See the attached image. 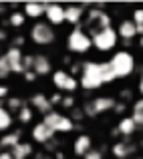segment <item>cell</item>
Here are the masks:
<instances>
[{
	"label": "cell",
	"instance_id": "obj_1",
	"mask_svg": "<svg viewBox=\"0 0 143 159\" xmlns=\"http://www.w3.org/2000/svg\"><path fill=\"white\" fill-rule=\"evenodd\" d=\"M109 26H113V24H111V14L107 10H103L101 6H89L87 8L81 28L89 36H93L95 32L103 30V28H109Z\"/></svg>",
	"mask_w": 143,
	"mask_h": 159
},
{
	"label": "cell",
	"instance_id": "obj_2",
	"mask_svg": "<svg viewBox=\"0 0 143 159\" xmlns=\"http://www.w3.org/2000/svg\"><path fill=\"white\" fill-rule=\"evenodd\" d=\"M79 87L83 91H97L103 87L101 81V70L97 61H87L81 66V75H79Z\"/></svg>",
	"mask_w": 143,
	"mask_h": 159
},
{
	"label": "cell",
	"instance_id": "obj_3",
	"mask_svg": "<svg viewBox=\"0 0 143 159\" xmlns=\"http://www.w3.org/2000/svg\"><path fill=\"white\" fill-rule=\"evenodd\" d=\"M109 65L117 79H127L135 73V57L129 51H117L109 58Z\"/></svg>",
	"mask_w": 143,
	"mask_h": 159
},
{
	"label": "cell",
	"instance_id": "obj_4",
	"mask_svg": "<svg viewBox=\"0 0 143 159\" xmlns=\"http://www.w3.org/2000/svg\"><path fill=\"white\" fill-rule=\"evenodd\" d=\"M93 48V43H91V36L83 30L81 26L73 28L67 36V51L71 54H85Z\"/></svg>",
	"mask_w": 143,
	"mask_h": 159
},
{
	"label": "cell",
	"instance_id": "obj_5",
	"mask_svg": "<svg viewBox=\"0 0 143 159\" xmlns=\"http://www.w3.org/2000/svg\"><path fill=\"white\" fill-rule=\"evenodd\" d=\"M28 36H30V40L36 44V47H48V44H53L54 40H57V32H54V28L50 26V24L43 22V20H39V22L32 24Z\"/></svg>",
	"mask_w": 143,
	"mask_h": 159
},
{
	"label": "cell",
	"instance_id": "obj_6",
	"mask_svg": "<svg viewBox=\"0 0 143 159\" xmlns=\"http://www.w3.org/2000/svg\"><path fill=\"white\" fill-rule=\"evenodd\" d=\"M91 43H93V48H97L99 52H111L113 48L119 43V36H117V30L113 26L103 28V30L95 32L91 36Z\"/></svg>",
	"mask_w": 143,
	"mask_h": 159
},
{
	"label": "cell",
	"instance_id": "obj_7",
	"mask_svg": "<svg viewBox=\"0 0 143 159\" xmlns=\"http://www.w3.org/2000/svg\"><path fill=\"white\" fill-rule=\"evenodd\" d=\"M53 85H54V89H57L58 93L73 95L75 91L79 89V79L73 77L69 70L58 69V70H53Z\"/></svg>",
	"mask_w": 143,
	"mask_h": 159
},
{
	"label": "cell",
	"instance_id": "obj_8",
	"mask_svg": "<svg viewBox=\"0 0 143 159\" xmlns=\"http://www.w3.org/2000/svg\"><path fill=\"white\" fill-rule=\"evenodd\" d=\"M137 151H139V145H137V141L131 139H119L111 145V153L115 159H131L135 157Z\"/></svg>",
	"mask_w": 143,
	"mask_h": 159
},
{
	"label": "cell",
	"instance_id": "obj_9",
	"mask_svg": "<svg viewBox=\"0 0 143 159\" xmlns=\"http://www.w3.org/2000/svg\"><path fill=\"white\" fill-rule=\"evenodd\" d=\"M4 57H6V62H8V66H10V73L12 75H22L24 73V69H22V57H24V52L20 51V48L8 47L6 52H4Z\"/></svg>",
	"mask_w": 143,
	"mask_h": 159
},
{
	"label": "cell",
	"instance_id": "obj_10",
	"mask_svg": "<svg viewBox=\"0 0 143 159\" xmlns=\"http://www.w3.org/2000/svg\"><path fill=\"white\" fill-rule=\"evenodd\" d=\"M87 8L89 6H85V4H71V6H65V22L73 24L75 28L81 26Z\"/></svg>",
	"mask_w": 143,
	"mask_h": 159
},
{
	"label": "cell",
	"instance_id": "obj_11",
	"mask_svg": "<svg viewBox=\"0 0 143 159\" xmlns=\"http://www.w3.org/2000/svg\"><path fill=\"white\" fill-rule=\"evenodd\" d=\"M28 103H30V107L35 113H40V115H47V113L53 111V105H50V101H48V95H44V93H32L30 95V99H28Z\"/></svg>",
	"mask_w": 143,
	"mask_h": 159
},
{
	"label": "cell",
	"instance_id": "obj_12",
	"mask_svg": "<svg viewBox=\"0 0 143 159\" xmlns=\"http://www.w3.org/2000/svg\"><path fill=\"white\" fill-rule=\"evenodd\" d=\"M44 22L50 24V26H61L65 24V6L61 4H47V10H44Z\"/></svg>",
	"mask_w": 143,
	"mask_h": 159
},
{
	"label": "cell",
	"instance_id": "obj_13",
	"mask_svg": "<svg viewBox=\"0 0 143 159\" xmlns=\"http://www.w3.org/2000/svg\"><path fill=\"white\" fill-rule=\"evenodd\" d=\"M30 137H32V143L44 145V143H48L50 139H54V133L50 131V129L43 123V121H39V123L32 125V129H30Z\"/></svg>",
	"mask_w": 143,
	"mask_h": 159
},
{
	"label": "cell",
	"instance_id": "obj_14",
	"mask_svg": "<svg viewBox=\"0 0 143 159\" xmlns=\"http://www.w3.org/2000/svg\"><path fill=\"white\" fill-rule=\"evenodd\" d=\"M117 36H119L123 43H131L133 39L137 36V26H135V22H133L131 18H123L119 24H117Z\"/></svg>",
	"mask_w": 143,
	"mask_h": 159
},
{
	"label": "cell",
	"instance_id": "obj_15",
	"mask_svg": "<svg viewBox=\"0 0 143 159\" xmlns=\"http://www.w3.org/2000/svg\"><path fill=\"white\" fill-rule=\"evenodd\" d=\"M32 73L36 77H44V75H53V62L47 54L39 52L35 54V65H32Z\"/></svg>",
	"mask_w": 143,
	"mask_h": 159
},
{
	"label": "cell",
	"instance_id": "obj_16",
	"mask_svg": "<svg viewBox=\"0 0 143 159\" xmlns=\"http://www.w3.org/2000/svg\"><path fill=\"white\" fill-rule=\"evenodd\" d=\"M91 149H93V137L87 135V133H81L73 143V153L77 157H85Z\"/></svg>",
	"mask_w": 143,
	"mask_h": 159
},
{
	"label": "cell",
	"instance_id": "obj_17",
	"mask_svg": "<svg viewBox=\"0 0 143 159\" xmlns=\"http://www.w3.org/2000/svg\"><path fill=\"white\" fill-rule=\"evenodd\" d=\"M44 10H47V2H26L22 6V14L35 22H39L44 16Z\"/></svg>",
	"mask_w": 143,
	"mask_h": 159
},
{
	"label": "cell",
	"instance_id": "obj_18",
	"mask_svg": "<svg viewBox=\"0 0 143 159\" xmlns=\"http://www.w3.org/2000/svg\"><path fill=\"white\" fill-rule=\"evenodd\" d=\"M115 131L119 133L123 139H131L133 135H135L139 129H137V125H135V121L131 119V117H121L119 119V123H117V127H115Z\"/></svg>",
	"mask_w": 143,
	"mask_h": 159
},
{
	"label": "cell",
	"instance_id": "obj_19",
	"mask_svg": "<svg viewBox=\"0 0 143 159\" xmlns=\"http://www.w3.org/2000/svg\"><path fill=\"white\" fill-rule=\"evenodd\" d=\"M20 139H22V129H12V131L4 133L0 137V145H2L4 151H10V149H14L20 143Z\"/></svg>",
	"mask_w": 143,
	"mask_h": 159
},
{
	"label": "cell",
	"instance_id": "obj_20",
	"mask_svg": "<svg viewBox=\"0 0 143 159\" xmlns=\"http://www.w3.org/2000/svg\"><path fill=\"white\" fill-rule=\"evenodd\" d=\"M10 155L14 159H28L35 155V145L32 141H20L14 149H10Z\"/></svg>",
	"mask_w": 143,
	"mask_h": 159
},
{
	"label": "cell",
	"instance_id": "obj_21",
	"mask_svg": "<svg viewBox=\"0 0 143 159\" xmlns=\"http://www.w3.org/2000/svg\"><path fill=\"white\" fill-rule=\"evenodd\" d=\"M131 117L133 121H135V125H137V129H143V99H135L133 101V105H131Z\"/></svg>",
	"mask_w": 143,
	"mask_h": 159
},
{
	"label": "cell",
	"instance_id": "obj_22",
	"mask_svg": "<svg viewBox=\"0 0 143 159\" xmlns=\"http://www.w3.org/2000/svg\"><path fill=\"white\" fill-rule=\"evenodd\" d=\"M12 125H14V115H10V113L4 109V105H0V133H8L12 131Z\"/></svg>",
	"mask_w": 143,
	"mask_h": 159
},
{
	"label": "cell",
	"instance_id": "obj_23",
	"mask_svg": "<svg viewBox=\"0 0 143 159\" xmlns=\"http://www.w3.org/2000/svg\"><path fill=\"white\" fill-rule=\"evenodd\" d=\"M24 105H26V101H24L20 95H12V97L6 99V103H4V109H6L10 115H14V113H18Z\"/></svg>",
	"mask_w": 143,
	"mask_h": 159
},
{
	"label": "cell",
	"instance_id": "obj_24",
	"mask_svg": "<svg viewBox=\"0 0 143 159\" xmlns=\"http://www.w3.org/2000/svg\"><path fill=\"white\" fill-rule=\"evenodd\" d=\"M99 70H101V81H103V85H111V83L117 81V77H115V73H113L109 61L99 62Z\"/></svg>",
	"mask_w": 143,
	"mask_h": 159
},
{
	"label": "cell",
	"instance_id": "obj_25",
	"mask_svg": "<svg viewBox=\"0 0 143 159\" xmlns=\"http://www.w3.org/2000/svg\"><path fill=\"white\" fill-rule=\"evenodd\" d=\"M71 131H75V123H73V119H71L69 115H61V119H58L57 127H54V135H57V133L65 135V133H71Z\"/></svg>",
	"mask_w": 143,
	"mask_h": 159
},
{
	"label": "cell",
	"instance_id": "obj_26",
	"mask_svg": "<svg viewBox=\"0 0 143 159\" xmlns=\"http://www.w3.org/2000/svg\"><path fill=\"white\" fill-rule=\"evenodd\" d=\"M6 24L12 26V28H22L24 24H26V16L22 14V10H12L6 18Z\"/></svg>",
	"mask_w": 143,
	"mask_h": 159
},
{
	"label": "cell",
	"instance_id": "obj_27",
	"mask_svg": "<svg viewBox=\"0 0 143 159\" xmlns=\"http://www.w3.org/2000/svg\"><path fill=\"white\" fill-rule=\"evenodd\" d=\"M16 119H18L20 125H28V123H32V119H35V111H32L28 105H24L18 113H16Z\"/></svg>",
	"mask_w": 143,
	"mask_h": 159
},
{
	"label": "cell",
	"instance_id": "obj_28",
	"mask_svg": "<svg viewBox=\"0 0 143 159\" xmlns=\"http://www.w3.org/2000/svg\"><path fill=\"white\" fill-rule=\"evenodd\" d=\"M61 107H62V109H69V111H73V109L77 107V97H75V95H62Z\"/></svg>",
	"mask_w": 143,
	"mask_h": 159
},
{
	"label": "cell",
	"instance_id": "obj_29",
	"mask_svg": "<svg viewBox=\"0 0 143 159\" xmlns=\"http://www.w3.org/2000/svg\"><path fill=\"white\" fill-rule=\"evenodd\" d=\"M10 66H8V62H6V57L4 54H0V81H4V79H8L10 77Z\"/></svg>",
	"mask_w": 143,
	"mask_h": 159
},
{
	"label": "cell",
	"instance_id": "obj_30",
	"mask_svg": "<svg viewBox=\"0 0 143 159\" xmlns=\"http://www.w3.org/2000/svg\"><path fill=\"white\" fill-rule=\"evenodd\" d=\"M58 145H61V143H58V139L54 137V139H50L48 143H44V145H43V151H44V153H48V155H50V153H57V151H58Z\"/></svg>",
	"mask_w": 143,
	"mask_h": 159
},
{
	"label": "cell",
	"instance_id": "obj_31",
	"mask_svg": "<svg viewBox=\"0 0 143 159\" xmlns=\"http://www.w3.org/2000/svg\"><path fill=\"white\" fill-rule=\"evenodd\" d=\"M71 119H73L75 125H79V121L85 119V113H83V109H81V107H75L73 111H71Z\"/></svg>",
	"mask_w": 143,
	"mask_h": 159
},
{
	"label": "cell",
	"instance_id": "obj_32",
	"mask_svg": "<svg viewBox=\"0 0 143 159\" xmlns=\"http://www.w3.org/2000/svg\"><path fill=\"white\" fill-rule=\"evenodd\" d=\"M32 65H35V54H24V57H22V69H24V73H26V70H32Z\"/></svg>",
	"mask_w": 143,
	"mask_h": 159
},
{
	"label": "cell",
	"instance_id": "obj_33",
	"mask_svg": "<svg viewBox=\"0 0 143 159\" xmlns=\"http://www.w3.org/2000/svg\"><path fill=\"white\" fill-rule=\"evenodd\" d=\"M48 101H50V105L53 107H61V101H62V93H58V91H54L53 95H48Z\"/></svg>",
	"mask_w": 143,
	"mask_h": 159
},
{
	"label": "cell",
	"instance_id": "obj_34",
	"mask_svg": "<svg viewBox=\"0 0 143 159\" xmlns=\"http://www.w3.org/2000/svg\"><path fill=\"white\" fill-rule=\"evenodd\" d=\"M83 159H103V149H97V147H93L89 153H87Z\"/></svg>",
	"mask_w": 143,
	"mask_h": 159
},
{
	"label": "cell",
	"instance_id": "obj_35",
	"mask_svg": "<svg viewBox=\"0 0 143 159\" xmlns=\"http://www.w3.org/2000/svg\"><path fill=\"white\" fill-rule=\"evenodd\" d=\"M26 43V36H22V34H16L14 39L10 40V47H16V48H22V44Z\"/></svg>",
	"mask_w": 143,
	"mask_h": 159
},
{
	"label": "cell",
	"instance_id": "obj_36",
	"mask_svg": "<svg viewBox=\"0 0 143 159\" xmlns=\"http://www.w3.org/2000/svg\"><path fill=\"white\" fill-rule=\"evenodd\" d=\"M119 97H121V103H127V101H131V99H133V91L131 89H123L119 93Z\"/></svg>",
	"mask_w": 143,
	"mask_h": 159
},
{
	"label": "cell",
	"instance_id": "obj_37",
	"mask_svg": "<svg viewBox=\"0 0 143 159\" xmlns=\"http://www.w3.org/2000/svg\"><path fill=\"white\" fill-rule=\"evenodd\" d=\"M125 111H127V103L117 101V103H115V107H113V113H115V115H123Z\"/></svg>",
	"mask_w": 143,
	"mask_h": 159
},
{
	"label": "cell",
	"instance_id": "obj_38",
	"mask_svg": "<svg viewBox=\"0 0 143 159\" xmlns=\"http://www.w3.org/2000/svg\"><path fill=\"white\" fill-rule=\"evenodd\" d=\"M22 79H24L26 83H36V79H39V77H36L32 70H26V73H22Z\"/></svg>",
	"mask_w": 143,
	"mask_h": 159
},
{
	"label": "cell",
	"instance_id": "obj_39",
	"mask_svg": "<svg viewBox=\"0 0 143 159\" xmlns=\"http://www.w3.org/2000/svg\"><path fill=\"white\" fill-rule=\"evenodd\" d=\"M8 97H10V87L2 83L0 85V99H8Z\"/></svg>",
	"mask_w": 143,
	"mask_h": 159
},
{
	"label": "cell",
	"instance_id": "obj_40",
	"mask_svg": "<svg viewBox=\"0 0 143 159\" xmlns=\"http://www.w3.org/2000/svg\"><path fill=\"white\" fill-rule=\"evenodd\" d=\"M81 66H83V62H75V65H71V75H81Z\"/></svg>",
	"mask_w": 143,
	"mask_h": 159
},
{
	"label": "cell",
	"instance_id": "obj_41",
	"mask_svg": "<svg viewBox=\"0 0 143 159\" xmlns=\"http://www.w3.org/2000/svg\"><path fill=\"white\" fill-rule=\"evenodd\" d=\"M32 157H35V159H54L53 155H48V153H44V151H39V153H35Z\"/></svg>",
	"mask_w": 143,
	"mask_h": 159
},
{
	"label": "cell",
	"instance_id": "obj_42",
	"mask_svg": "<svg viewBox=\"0 0 143 159\" xmlns=\"http://www.w3.org/2000/svg\"><path fill=\"white\" fill-rule=\"evenodd\" d=\"M0 159H12L10 151H2V153H0Z\"/></svg>",
	"mask_w": 143,
	"mask_h": 159
},
{
	"label": "cell",
	"instance_id": "obj_43",
	"mask_svg": "<svg viewBox=\"0 0 143 159\" xmlns=\"http://www.w3.org/2000/svg\"><path fill=\"white\" fill-rule=\"evenodd\" d=\"M6 39H8L6 30H4V28H0V40H6Z\"/></svg>",
	"mask_w": 143,
	"mask_h": 159
},
{
	"label": "cell",
	"instance_id": "obj_44",
	"mask_svg": "<svg viewBox=\"0 0 143 159\" xmlns=\"http://www.w3.org/2000/svg\"><path fill=\"white\" fill-rule=\"evenodd\" d=\"M139 95H141V99H143V75H141V79H139Z\"/></svg>",
	"mask_w": 143,
	"mask_h": 159
},
{
	"label": "cell",
	"instance_id": "obj_45",
	"mask_svg": "<svg viewBox=\"0 0 143 159\" xmlns=\"http://www.w3.org/2000/svg\"><path fill=\"white\" fill-rule=\"evenodd\" d=\"M53 157H54V159H65V153H62V151H57Z\"/></svg>",
	"mask_w": 143,
	"mask_h": 159
},
{
	"label": "cell",
	"instance_id": "obj_46",
	"mask_svg": "<svg viewBox=\"0 0 143 159\" xmlns=\"http://www.w3.org/2000/svg\"><path fill=\"white\" fill-rule=\"evenodd\" d=\"M137 145H139V147H143V133H141V137H139V141H137Z\"/></svg>",
	"mask_w": 143,
	"mask_h": 159
},
{
	"label": "cell",
	"instance_id": "obj_47",
	"mask_svg": "<svg viewBox=\"0 0 143 159\" xmlns=\"http://www.w3.org/2000/svg\"><path fill=\"white\" fill-rule=\"evenodd\" d=\"M139 44H141V48H143V36H139Z\"/></svg>",
	"mask_w": 143,
	"mask_h": 159
},
{
	"label": "cell",
	"instance_id": "obj_48",
	"mask_svg": "<svg viewBox=\"0 0 143 159\" xmlns=\"http://www.w3.org/2000/svg\"><path fill=\"white\" fill-rule=\"evenodd\" d=\"M131 159H143V157H139V155H135V157H131Z\"/></svg>",
	"mask_w": 143,
	"mask_h": 159
},
{
	"label": "cell",
	"instance_id": "obj_49",
	"mask_svg": "<svg viewBox=\"0 0 143 159\" xmlns=\"http://www.w3.org/2000/svg\"><path fill=\"white\" fill-rule=\"evenodd\" d=\"M2 151H4V149H2V145H0V153H2Z\"/></svg>",
	"mask_w": 143,
	"mask_h": 159
},
{
	"label": "cell",
	"instance_id": "obj_50",
	"mask_svg": "<svg viewBox=\"0 0 143 159\" xmlns=\"http://www.w3.org/2000/svg\"><path fill=\"white\" fill-rule=\"evenodd\" d=\"M141 157H143V155H141Z\"/></svg>",
	"mask_w": 143,
	"mask_h": 159
}]
</instances>
